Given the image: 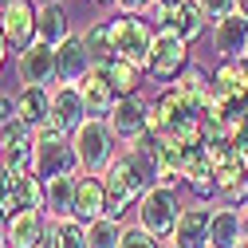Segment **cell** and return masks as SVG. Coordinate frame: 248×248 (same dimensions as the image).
<instances>
[{
	"label": "cell",
	"mask_w": 248,
	"mask_h": 248,
	"mask_svg": "<svg viewBox=\"0 0 248 248\" xmlns=\"http://www.w3.org/2000/svg\"><path fill=\"white\" fill-rule=\"evenodd\" d=\"M71 146H75V154H79V166H83V173H95V177H103L110 166H114V158H118V138H114V130H110V122H103V118H87L83 126L71 134Z\"/></svg>",
	"instance_id": "obj_1"
},
{
	"label": "cell",
	"mask_w": 248,
	"mask_h": 248,
	"mask_svg": "<svg viewBox=\"0 0 248 248\" xmlns=\"http://www.w3.org/2000/svg\"><path fill=\"white\" fill-rule=\"evenodd\" d=\"M103 181H107V217H114V221H118L122 213L138 209V201L150 193V181L138 173V166L130 162L126 150L114 158V166L103 173Z\"/></svg>",
	"instance_id": "obj_2"
},
{
	"label": "cell",
	"mask_w": 248,
	"mask_h": 248,
	"mask_svg": "<svg viewBox=\"0 0 248 248\" xmlns=\"http://www.w3.org/2000/svg\"><path fill=\"white\" fill-rule=\"evenodd\" d=\"M138 221L134 225H142L150 236H158V240H166V236H173V229H177V217H181V201H177V189L173 185H154V189L138 201Z\"/></svg>",
	"instance_id": "obj_3"
},
{
	"label": "cell",
	"mask_w": 248,
	"mask_h": 248,
	"mask_svg": "<svg viewBox=\"0 0 248 248\" xmlns=\"http://www.w3.org/2000/svg\"><path fill=\"white\" fill-rule=\"evenodd\" d=\"M154 32H158V28H150V20H142V16H118V20H110L114 55L118 59H130V63H138L146 71L150 67V55H154Z\"/></svg>",
	"instance_id": "obj_4"
},
{
	"label": "cell",
	"mask_w": 248,
	"mask_h": 248,
	"mask_svg": "<svg viewBox=\"0 0 248 248\" xmlns=\"http://www.w3.org/2000/svg\"><path fill=\"white\" fill-rule=\"evenodd\" d=\"M185 67H189V44H185L181 36H173L170 28H158V32H154V55H150L146 75L173 87L185 75Z\"/></svg>",
	"instance_id": "obj_5"
},
{
	"label": "cell",
	"mask_w": 248,
	"mask_h": 248,
	"mask_svg": "<svg viewBox=\"0 0 248 248\" xmlns=\"http://www.w3.org/2000/svg\"><path fill=\"white\" fill-rule=\"evenodd\" d=\"M36 20H40L36 0H12V4L0 8V32L8 36L12 51H28L36 44Z\"/></svg>",
	"instance_id": "obj_6"
},
{
	"label": "cell",
	"mask_w": 248,
	"mask_h": 248,
	"mask_svg": "<svg viewBox=\"0 0 248 248\" xmlns=\"http://www.w3.org/2000/svg\"><path fill=\"white\" fill-rule=\"evenodd\" d=\"M44 185L55 181V177H75L79 173V154L67 142H36V170H32Z\"/></svg>",
	"instance_id": "obj_7"
},
{
	"label": "cell",
	"mask_w": 248,
	"mask_h": 248,
	"mask_svg": "<svg viewBox=\"0 0 248 248\" xmlns=\"http://www.w3.org/2000/svg\"><path fill=\"white\" fill-rule=\"evenodd\" d=\"M213 51L221 63H236L248 55V16L232 12L225 20H213Z\"/></svg>",
	"instance_id": "obj_8"
},
{
	"label": "cell",
	"mask_w": 248,
	"mask_h": 248,
	"mask_svg": "<svg viewBox=\"0 0 248 248\" xmlns=\"http://www.w3.org/2000/svg\"><path fill=\"white\" fill-rule=\"evenodd\" d=\"M16 67H20V79H24V87H59V67H55V47H47V44H32L28 51H20V59H16Z\"/></svg>",
	"instance_id": "obj_9"
},
{
	"label": "cell",
	"mask_w": 248,
	"mask_h": 248,
	"mask_svg": "<svg viewBox=\"0 0 248 248\" xmlns=\"http://www.w3.org/2000/svg\"><path fill=\"white\" fill-rule=\"evenodd\" d=\"M205 8L197 4V0H181L177 8H170V12H154V24L158 28H170L173 36H181L185 44H193V40H201L205 36Z\"/></svg>",
	"instance_id": "obj_10"
},
{
	"label": "cell",
	"mask_w": 248,
	"mask_h": 248,
	"mask_svg": "<svg viewBox=\"0 0 248 248\" xmlns=\"http://www.w3.org/2000/svg\"><path fill=\"white\" fill-rule=\"evenodd\" d=\"M55 67H59V83H67V87H79L91 71H95V59H91L83 36H71L55 47Z\"/></svg>",
	"instance_id": "obj_11"
},
{
	"label": "cell",
	"mask_w": 248,
	"mask_h": 248,
	"mask_svg": "<svg viewBox=\"0 0 248 248\" xmlns=\"http://www.w3.org/2000/svg\"><path fill=\"white\" fill-rule=\"evenodd\" d=\"M209 225H213V209L193 201L185 205L181 217H177V229H173V244L181 248H213L209 244Z\"/></svg>",
	"instance_id": "obj_12"
},
{
	"label": "cell",
	"mask_w": 248,
	"mask_h": 248,
	"mask_svg": "<svg viewBox=\"0 0 248 248\" xmlns=\"http://www.w3.org/2000/svg\"><path fill=\"white\" fill-rule=\"evenodd\" d=\"M71 217L83 221V225L107 217V181L103 177H95V173L75 177V209H71Z\"/></svg>",
	"instance_id": "obj_13"
},
{
	"label": "cell",
	"mask_w": 248,
	"mask_h": 248,
	"mask_svg": "<svg viewBox=\"0 0 248 248\" xmlns=\"http://www.w3.org/2000/svg\"><path fill=\"white\" fill-rule=\"evenodd\" d=\"M107 122H110V130H114L118 142L134 146V142L146 138V103L142 99H118V107H114V114Z\"/></svg>",
	"instance_id": "obj_14"
},
{
	"label": "cell",
	"mask_w": 248,
	"mask_h": 248,
	"mask_svg": "<svg viewBox=\"0 0 248 248\" xmlns=\"http://www.w3.org/2000/svg\"><path fill=\"white\" fill-rule=\"evenodd\" d=\"M47 213L44 209H24V213H16L12 221H8V236H4V244L8 248H40V240L47 236Z\"/></svg>",
	"instance_id": "obj_15"
},
{
	"label": "cell",
	"mask_w": 248,
	"mask_h": 248,
	"mask_svg": "<svg viewBox=\"0 0 248 248\" xmlns=\"http://www.w3.org/2000/svg\"><path fill=\"white\" fill-rule=\"evenodd\" d=\"M44 201H47V185H44L36 173H20V177L12 181V189L0 197V209H4L8 217H16V213H24V209H44Z\"/></svg>",
	"instance_id": "obj_16"
},
{
	"label": "cell",
	"mask_w": 248,
	"mask_h": 248,
	"mask_svg": "<svg viewBox=\"0 0 248 248\" xmlns=\"http://www.w3.org/2000/svg\"><path fill=\"white\" fill-rule=\"evenodd\" d=\"M79 95H83V107H87V118H110L114 114V107H118V95L110 91V83H107V75L95 67L83 83H79Z\"/></svg>",
	"instance_id": "obj_17"
},
{
	"label": "cell",
	"mask_w": 248,
	"mask_h": 248,
	"mask_svg": "<svg viewBox=\"0 0 248 248\" xmlns=\"http://www.w3.org/2000/svg\"><path fill=\"white\" fill-rule=\"evenodd\" d=\"M51 118H55L67 134H75L83 122H87V107H83L79 87H67V83L51 87Z\"/></svg>",
	"instance_id": "obj_18"
},
{
	"label": "cell",
	"mask_w": 248,
	"mask_h": 248,
	"mask_svg": "<svg viewBox=\"0 0 248 248\" xmlns=\"http://www.w3.org/2000/svg\"><path fill=\"white\" fill-rule=\"evenodd\" d=\"M16 118L36 134L51 118V91L47 87H20L16 91Z\"/></svg>",
	"instance_id": "obj_19"
},
{
	"label": "cell",
	"mask_w": 248,
	"mask_h": 248,
	"mask_svg": "<svg viewBox=\"0 0 248 248\" xmlns=\"http://www.w3.org/2000/svg\"><path fill=\"white\" fill-rule=\"evenodd\" d=\"M213 95L229 107H248V75L240 67V59L236 63H221L213 71Z\"/></svg>",
	"instance_id": "obj_20"
},
{
	"label": "cell",
	"mask_w": 248,
	"mask_h": 248,
	"mask_svg": "<svg viewBox=\"0 0 248 248\" xmlns=\"http://www.w3.org/2000/svg\"><path fill=\"white\" fill-rule=\"evenodd\" d=\"M240 236H244V209H232V205H213L209 244H213V248H232Z\"/></svg>",
	"instance_id": "obj_21"
},
{
	"label": "cell",
	"mask_w": 248,
	"mask_h": 248,
	"mask_svg": "<svg viewBox=\"0 0 248 248\" xmlns=\"http://www.w3.org/2000/svg\"><path fill=\"white\" fill-rule=\"evenodd\" d=\"M71 16L63 4H40V20H36V40L47 47H59L63 40H71Z\"/></svg>",
	"instance_id": "obj_22"
},
{
	"label": "cell",
	"mask_w": 248,
	"mask_h": 248,
	"mask_svg": "<svg viewBox=\"0 0 248 248\" xmlns=\"http://www.w3.org/2000/svg\"><path fill=\"white\" fill-rule=\"evenodd\" d=\"M99 71L107 75V83H110V91H114L118 99H138L142 79H146V71L138 63H130V59H110V63L99 67Z\"/></svg>",
	"instance_id": "obj_23"
},
{
	"label": "cell",
	"mask_w": 248,
	"mask_h": 248,
	"mask_svg": "<svg viewBox=\"0 0 248 248\" xmlns=\"http://www.w3.org/2000/svg\"><path fill=\"white\" fill-rule=\"evenodd\" d=\"M71 209H75V177H55V181H47V201H44L47 221H67Z\"/></svg>",
	"instance_id": "obj_24"
},
{
	"label": "cell",
	"mask_w": 248,
	"mask_h": 248,
	"mask_svg": "<svg viewBox=\"0 0 248 248\" xmlns=\"http://www.w3.org/2000/svg\"><path fill=\"white\" fill-rule=\"evenodd\" d=\"M83 44L91 51V59H95V67H107L114 55V36H110V20H99V24H91L87 32H83Z\"/></svg>",
	"instance_id": "obj_25"
},
{
	"label": "cell",
	"mask_w": 248,
	"mask_h": 248,
	"mask_svg": "<svg viewBox=\"0 0 248 248\" xmlns=\"http://www.w3.org/2000/svg\"><path fill=\"white\" fill-rule=\"evenodd\" d=\"M122 229L114 217H99V221L87 225V248H118L122 244Z\"/></svg>",
	"instance_id": "obj_26"
},
{
	"label": "cell",
	"mask_w": 248,
	"mask_h": 248,
	"mask_svg": "<svg viewBox=\"0 0 248 248\" xmlns=\"http://www.w3.org/2000/svg\"><path fill=\"white\" fill-rule=\"evenodd\" d=\"M51 232H55V244L59 248H87V225L67 217V221H51Z\"/></svg>",
	"instance_id": "obj_27"
},
{
	"label": "cell",
	"mask_w": 248,
	"mask_h": 248,
	"mask_svg": "<svg viewBox=\"0 0 248 248\" xmlns=\"http://www.w3.org/2000/svg\"><path fill=\"white\" fill-rule=\"evenodd\" d=\"M118 248H162V244H158V236H150L142 225H126V229H122V244Z\"/></svg>",
	"instance_id": "obj_28"
},
{
	"label": "cell",
	"mask_w": 248,
	"mask_h": 248,
	"mask_svg": "<svg viewBox=\"0 0 248 248\" xmlns=\"http://www.w3.org/2000/svg\"><path fill=\"white\" fill-rule=\"evenodd\" d=\"M217 201H221V205H232V209H248V177H244V181H236L232 189L217 193Z\"/></svg>",
	"instance_id": "obj_29"
},
{
	"label": "cell",
	"mask_w": 248,
	"mask_h": 248,
	"mask_svg": "<svg viewBox=\"0 0 248 248\" xmlns=\"http://www.w3.org/2000/svg\"><path fill=\"white\" fill-rule=\"evenodd\" d=\"M248 173L236 166V162H229V166H221V170H217V193H225V189H232V185L236 181H244Z\"/></svg>",
	"instance_id": "obj_30"
},
{
	"label": "cell",
	"mask_w": 248,
	"mask_h": 248,
	"mask_svg": "<svg viewBox=\"0 0 248 248\" xmlns=\"http://www.w3.org/2000/svg\"><path fill=\"white\" fill-rule=\"evenodd\" d=\"M197 4L205 8V16H209V20H225V16H232V12H236V0H197Z\"/></svg>",
	"instance_id": "obj_31"
},
{
	"label": "cell",
	"mask_w": 248,
	"mask_h": 248,
	"mask_svg": "<svg viewBox=\"0 0 248 248\" xmlns=\"http://www.w3.org/2000/svg\"><path fill=\"white\" fill-rule=\"evenodd\" d=\"M32 130L24 126L20 118H8V122H0V146H8V142H20V138H28Z\"/></svg>",
	"instance_id": "obj_32"
},
{
	"label": "cell",
	"mask_w": 248,
	"mask_h": 248,
	"mask_svg": "<svg viewBox=\"0 0 248 248\" xmlns=\"http://www.w3.org/2000/svg\"><path fill=\"white\" fill-rule=\"evenodd\" d=\"M114 8H118L122 16H146V12L154 8V0H114Z\"/></svg>",
	"instance_id": "obj_33"
},
{
	"label": "cell",
	"mask_w": 248,
	"mask_h": 248,
	"mask_svg": "<svg viewBox=\"0 0 248 248\" xmlns=\"http://www.w3.org/2000/svg\"><path fill=\"white\" fill-rule=\"evenodd\" d=\"M229 146H232V162H236V166H240V170L248 173V134H240V138H232Z\"/></svg>",
	"instance_id": "obj_34"
},
{
	"label": "cell",
	"mask_w": 248,
	"mask_h": 248,
	"mask_svg": "<svg viewBox=\"0 0 248 248\" xmlns=\"http://www.w3.org/2000/svg\"><path fill=\"white\" fill-rule=\"evenodd\" d=\"M8 51H12V44H8L4 32H0V71H4V63H8Z\"/></svg>",
	"instance_id": "obj_35"
},
{
	"label": "cell",
	"mask_w": 248,
	"mask_h": 248,
	"mask_svg": "<svg viewBox=\"0 0 248 248\" xmlns=\"http://www.w3.org/2000/svg\"><path fill=\"white\" fill-rule=\"evenodd\" d=\"M181 0H154V12H170V8H177Z\"/></svg>",
	"instance_id": "obj_36"
},
{
	"label": "cell",
	"mask_w": 248,
	"mask_h": 248,
	"mask_svg": "<svg viewBox=\"0 0 248 248\" xmlns=\"http://www.w3.org/2000/svg\"><path fill=\"white\" fill-rule=\"evenodd\" d=\"M8 221H12V217H8L4 209H0V244H4V236H8Z\"/></svg>",
	"instance_id": "obj_37"
},
{
	"label": "cell",
	"mask_w": 248,
	"mask_h": 248,
	"mask_svg": "<svg viewBox=\"0 0 248 248\" xmlns=\"http://www.w3.org/2000/svg\"><path fill=\"white\" fill-rule=\"evenodd\" d=\"M236 12H240V16H248V0H236Z\"/></svg>",
	"instance_id": "obj_38"
},
{
	"label": "cell",
	"mask_w": 248,
	"mask_h": 248,
	"mask_svg": "<svg viewBox=\"0 0 248 248\" xmlns=\"http://www.w3.org/2000/svg\"><path fill=\"white\" fill-rule=\"evenodd\" d=\"M232 248H248V236H240V240H236V244H232Z\"/></svg>",
	"instance_id": "obj_39"
},
{
	"label": "cell",
	"mask_w": 248,
	"mask_h": 248,
	"mask_svg": "<svg viewBox=\"0 0 248 248\" xmlns=\"http://www.w3.org/2000/svg\"><path fill=\"white\" fill-rule=\"evenodd\" d=\"M244 236H248V209H244Z\"/></svg>",
	"instance_id": "obj_40"
},
{
	"label": "cell",
	"mask_w": 248,
	"mask_h": 248,
	"mask_svg": "<svg viewBox=\"0 0 248 248\" xmlns=\"http://www.w3.org/2000/svg\"><path fill=\"white\" fill-rule=\"evenodd\" d=\"M162 248H181V244H173V240H170V244H162Z\"/></svg>",
	"instance_id": "obj_41"
},
{
	"label": "cell",
	"mask_w": 248,
	"mask_h": 248,
	"mask_svg": "<svg viewBox=\"0 0 248 248\" xmlns=\"http://www.w3.org/2000/svg\"><path fill=\"white\" fill-rule=\"evenodd\" d=\"M40 4H59V0H40Z\"/></svg>",
	"instance_id": "obj_42"
},
{
	"label": "cell",
	"mask_w": 248,
	"mask_h": 248,
	"mask_svg": "<svg viewBox=\"0 0 248 248\" xmlns=\"http://www.w3.org/2000/svg\"><path fill=\"white\" fill-rule=\"evenodd\" d=\"M4 4H12V0H0V8H4Z\"/></svg>",
	"instance_id": "obj_43"
},
{
	"label": "cell",
	"mask_w": 248,
	"mask_h": 248,
	"mask_svg": "<svg viewBox=\"0 0 248 248\" xmlns=\"http://www.w3.org/2000/svg\"><path fill=\"white\" fill-rule=\"evenodd\" d=\"M0 248H8V244H0Z\"/></svg>",
	"instance_id": "obj_44"
}]
</instances>
